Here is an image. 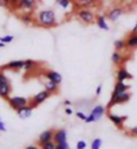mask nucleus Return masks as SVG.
I'll return each mask as SVG.
<instances>
[{"instance_id": "a878e982", "label": "nucleus", "mask_w": 137, "mask_h": 149, "mask_svg": "<svg viewBox=\"0 0 137 149\" xmlns=\"http://www.w3.org/2000/svg\"><path fill=\"white\" fill-rule=\"evenodd\" d=\"M55 1H57V4H58L59 7L65 8V10L66 8H68L73 4V0H55Z\"/></svg>"}, {"instance_id": "f3484780", "label": "nucleus", "mask_w": 137, "mask_h": 149, "mask_svg": "<svg viewBox=\"0 0 137 149\" xmlns=\"http://www.w3.org/2000/svg\"><path fill=\"white\" fill-rule=\"evenodd\" d=\"M129 89H130L129 85H127L125 82H118V81H117L116 85H114V89H113V93H112V97H116V95H118V94L125 93V91H128Z\"/></svg>"}, {"instance_id": "c9c22d12", "label": "nucleus", "mask_w": 137, "mask_h": 149, "mask_svg": "<svg viewBox=\"0 0 137 149\" xmlns=\"http://www.w3.org/2000/svg\"><path fill=\"white\" fill-rule=\"evenodd\" d=\"M101 91H102V85H98V86H97V89H96V95H97V97L101 94Z\"/></svg>"}, {"instance_id": "58836bf2", "label": "nucleus", "mask_w": 137, "mask_h": 149, "mask_svg": "<svg viewBox=\"0 0 137 149\" xmlns=\"http://www.w3.org/2000/svg\"><path fill=\"white\" fill-rule=\"evenodd\" d=\"M19 1V0H10V3H11V7H15L16 6V3Z\"/></svg>"}, {"instance_id": "423d86ee", "label": "nucleus", "mask_w": 137, "mask_h": 149, "mask_svg": "<svg viewBox=\"0 0 137 149\" xmlns=\"http://www.w3.org/2000/svg\"><path fill=\"white\" fill-rule=\"evenodd\" d=\"M130 97H132V94L129 93V91H125V93L122 94H118V95H116V97H110L109 100V104H108L106 109L109 110V109H112L114 106V105H121V104H127L128 101L130 100Z\"/></svg>"}, {"instance_id": "e433bc0d", "label": "nucleus", "mask_w": 137, "mask_h": 149, "mask_svg": "<svg viewBox=\"0 0 137 149\" xmlns=\"http://www.w3.org/2000/svg\"><path fill=\"white\" fill-rule=\"evenodd\" d=\"M65 113H66L67 116H71V114H73V109L70 108V106H67V108L65 109Z\"/></svg>"}, {"instance_id": "b1692460", "label": "nucleus", "mask_w": 137, "mask_h": 149, "mask_svg": "<svg viewBox=\"0 0 137 149\" xmlns=\"http://www.w3.org/2000/svg\"><path fill=\"white\" fill-rule=\"evenodd\" d=\"M112 62L114 63V65H121V62H122V55H121L120 51H114L113 54H112Z\"/></svg>"}, {"instance_id": "2eb2a0df", "label": "nucleus", "mask_w": 137, "mask_h": 149, "mask_svg": "<svg viewBox=\"0 0 137 149\" xmlns=\"http://www.w3.org/2000/svg\"><path fill=\"white\" fill-rule=\"evenodd\" d=\"M116 78L118 82H125L127 79H132L133 75L125 67H118V70H117V73H116Z\"/></svg>"}, {"instance_id": "ddd939ff", "label": "nucleus", "mask_w": 137, "mask_h": 149, "mask_svg": "<svg viewBox=\"0 0 137 149\" xmlns=\"http://www.w3.org/2000/svg\"><path fill=\"white\" fill-rule=\"evenodd\" d=\"M52 141L57 145L67 141V132H66V129H57V130H54V139H52Z\"/></svg>"}, {"instance_id": "7ed1b4c3", "label": "nucleus", "mask_w": 137, "mask_h": 149, "mask_svg": "<svg viewBox=\"0 0 137 149\" xmlns=\"http://www.w3.org/2000/svg\"><path fill=\"white\" fill-rule=\"evenodd\" d=\"M105 113H106V108H105V106H102V105H96V106H93L92 111H90V114L86 116L85 122L90 124V122L99 121V120L103 117V114H105Z\"/></svg>"}, {"instance_id": "4468645a", "label": "nucleus", "mask_w": 137, "mask_h": 149, "mask_svg": "<svg viewBox=\"0 0 137 149\" xmlns=\"http://www.w3.org/2000/svg\"><path fill=\"white\" fill-rule=\"evenodd\" d=\"M45 78L46 79L52 81V82L57 83V85H61L62 83V75L58 73V71H54V70H46Z\"/></svg>"}, {"instance_id": "1a4fd4ad", "label": "nucleus", "mask_w": 137, "mask_h": 149, "mask_svg": "<svg viewBox=\"0 0 137 149\" xmlns=\"http://www.w3.org/2000/svg\"><path fill=\"white\" fill-rule=\"evenodd\" d=\"M73 4L77 10H92L97 8L99 0H73Z\"/></svg>"}, {"instance_id": "412c9836", "label": "nucleus", "mask_w": 137, "mask_h": 149, "mask_svg": "<svg viewBox=\"0 0 137 149\" xmlns=\"http://www.w3.org/2000/svg\"><path fill=\"white\" fill-rule=\"evenodd\" d=\"M96 24L98 28H101V30H103V31H109V24H108L106 22V17L103 16V15H98V16H96Z\"/></svg>"}, {"instance_id": "473e14b6", "label": "nucleus", "mask_w": 137, "mask_h": 149, "mask_svg": "<svg viewBox=\"0 0 137 149\" xmlns=\"http://www.w3.org/2000/svg\"><path fill=\"white\" fill-rule=\"evenodd\" d=\"M129 134L133 136V137H137V126H133V128L129 129Z\"/></svg>"}, {"instance_id": "6ab92c4d", "label": "nucleus", "mask_w": 137, "mask_h": 149, "mask_svg": "<svg viewBox=\"0 0 137 149\" xmlns=\"http://www.w3.org/2000/svg\"><path fill=\"white\" fill-rule=\"evenodd\" d=\"M122 8L120 7H116V8H112V10L108 12V19H109L110 22H117L118 19L121 17V15H122Z\"/></svg>"}, {"instance_id": "f704fd0d", "label": "nucleus", "mask_w": 137, "mask_h": 149, "mask_svg": "<svg viewBox=\"0 0 137 149\" xmlns=\"http://www.w3.org/2000/svg\"><path fill=\"white\" fill-rule=\"evenodd\" d=\"M0 132H7V126H6L4 122L1 121V118H0Z\"/></svg>"}, {"instance_id": "393cba45", "label": "nucleus", "mask_w": 137, "mask_h": 149, "mask_svg": "<svg viewBox=\"0 0 137 149\" xmlns=\"http://www.w3.org/2000/svg\"><path fill=\"white\" fill-rule=\"evenodd\" d=\"M101 146H102V140L99 137L94 139L92 141V144H90V149H101Z\"/></svg>"}, {"instance_id": "9b49d317", "label": "nucleus", "mask_w": 137, "mask_h": 149, "mask_svg": "<svg viewBox=\"0 0 137 149\" xmlns=\"http://www.w3.org/2000/svg\"><path fill=\"white\" fill-rule=\"evenodd\" d=\"M24 69V61H11V62L6 63L4 66H1L0 70H14V71H17V70Z\"/></svg>"}, {"instance_id": "cd10ccee", "label": "nucleus", "mask_w": 137, "mask_h": 149, "mask_svg": "<svg viewBox=\"0 0 137 149\" xmlns=\"http://www.w3.org/2000/svg\"><path fill=\"white\" fill-rule=\"evenodd\" d=\"M15 39L14 35H6V36H0V42L1 43H4V45H8V43H11V42Z\"/></svg>"}, {"instance_id": "0eeeda50", "label": "nucleus", "mask_w": 137, "mask_h": 149, "mask_svg": "<svg viewBox=\"0 0 137 149\" xmlns=\"http://www.w3.org/2000/svg\"><path fill=\"white\" fill-rule=\"evenodd\" d=\"M51 95H52L51 93H48L47 90H45V89H43V90H41L39 93H36L34 97L31 98V100H30V105L32 106V108H36V106H39V105L43 104L46 100H48Z\"/></svg>"}, {"instance_id": "2f4dec72", "label": "nucleus", "mask_w": 137, "mask_h": 149, "mask_svg": "<svg viewBox=\"0 0 137 149\" xmlns=\"http://www.w3.org/2000/svg\"><path fill=\"white\" fill-rule=\"evenodd\" d=\"M55 149H71V148L68 146V142L66 141V142H62V144H58Z\"/></svg>"}, {"instance_id": "aec40b11", "label": "nucleus", "mask_w": 137, "mask_h": 149, "mask_svg": "<svg viewBox=\"0 0 137 149\" xmlns=\"http://www.w3.org/2000/svg\"><path fill=\"white\" fill-rule=\"evenodd\" d=\"M43 86H45V90H47L48 93H51V94H57L59 91V85L54 83L52 81H50V79H45Z\"/></svg>"}, {"instance_id": "c756f323", "label": "nucleus", "mask_w": 137, "mask_h": 149, "mask_svg": "<svg viewBox=\"0 0 137 149\" xmlns=\"http://www.w3.org/2000/svg\"><path fill=\"white\" fill-rule=\"evenodd\" d=\"M86 141L85 140H79L78 142H77V145H75V149H86Z\"/></svg>"}, {"instance_id": "20e7f679", "label": "nucleus", "mask_w": 137, "mask_h": 149, "mask_svg": "<svg viewBox=\"0 0 137 149\" xmlns=\"http://www.w3.org/2000/svg\"><path fill=\"white\" fill-rule=\"evenodd\" d=\"M35 8H36V0H19L14 7V10L26 12V14H32Z\"/></svg>"}, {"instance_id": "dca6fc26", "label": "nucleus", "mask_w": 137, "mask_h": 149, "mask_svg": "<svg viewBox=\"0 0 137 149\" xmlns=\"http://www.w3.org/2000/svg\"><path fill=\"white\" fill-rule=\"evenodd\" d=\"M32 110H34V108H32V106L28 104V105H26V106H22L20 109H17V110H16V114L19 116L22 120H26V118H30L31 117V114H32Z\"/></svg>"}, {"instance_id": "a211bd4d", "label": "nucleus", "mask_w": 137, "mask_h": 149, "mask_svg": "<svg viewBox=\"0 0 137 149\" xmlns=\"http://www.w3.org/2000/svg\"><path fill=\"white\" fill-rule=\"evenodd\" d=\"M125 49H137V32H130L125 39Z\"/></svg>"}, {"instance_id": "6e6552de", "label": "nucleus", "mask_w": 137, "mask_h": 149, "mask_svg": "<svg viewBox=\"0 0 137 149\" xmlns=\"http://www.w3.org/2000/svg\"><path fill=\"white\" fill-rule=\"evenodd\" d=\"M8 105H10L11 109H14L15 111L17 110V109H20L22 106H26V105L30 104V100L26 97H19V95H15V97H10L7 100Z\"/></svg>"}, {"instance_id": "9d476101", "label": "nucleus", "mask_w": 137, "mask_h": 149, "mask_svg": "<svg viewBox=\"0 0 137 149\" xmlns=\"http://www.w3.org/2000/svg\"><path fill=\"white\" fill-rule=\"evenodd\" d=\"M108 118H109V121L113 122L118 129H122L124 122L127 121L128 117L127 116H117V114H113V113H108Z\"/></svg>"}, {"instance_id": "7c9ffc66", "label": "nucleus", "mask_w": 137, "mask_h": 149, "mask_svg": "<svg viewBox=\"0 0 137 149\" xmlns=\"http://www.w3.org/2000/svg\"><path fill=\"white\" fill-rule=\"evenodd\" d=\"M0 7H3V8H10V7H11L10 0H0Z\"/></svg>"}, {"instance_id": "c85d7f7f", "label": "nucleus", "mask_w": 137, "mask_h": 149, "mask_svg": "<svg viewBox=\"0 0 137 149\" xmlns=\"http://www.w3.org/2000/svg\"><path fill=\"white\" fill-rule=\"evenodd\" d=\"M41 149H55L57 148V144H55L54 141H48V142H45V144H42Z\"/></svg>"}, {"instance_id": "39448f33", "label": "nucleus", "mask_w": 137, "mask_h": 149, "mask_svg": "<svg viewBox=\"0 0 137 149\" xmlns=\"http://www.w3.org/2000/svg\"><path fill=\"white\" fill-rule=\"evenodd\" d=\"M77 19L87 26L96 23V15L92 10H77Z\"/></svg>"}, {"instance_id": "4c0bfd02", "label": "nucleus", "mask_w": 137, "mask_h": 149, "mask_svg": "<svg viewBox=\"0 0 137 149\" xmlns=\"http://www.w3.org/2000/svg\"><path fill=\"white\" fill-rule=\"evenodd\" d=\"M24 149H41V148H39L38 145H28V146H26Z\"/></svg>"}, {"instance_id": "f03ea898", "label": "nucleus", "mask_w": 137, "mask_h": 149, "mask_svg": "<svg viewBox=\"0 0 137 149\" xmlns=\"http://www.w3.org/2000/svg\"><path fill=\"white\" fill-rule=\"evenodd\" d=\"M11 91H12V85L3 70H0V98L7 101L11 97Z\"/></svg>"}, {"instance_id": "a19ab883", "label": "nucleus", "mask_w": 137, "mask_h": 149, "mask_svg": "<svg viewBox=\"0 0 137 149\" xmlns=\"http://www.w3.org/2000/svg\"><path fill=\"white\" fill-rule=\"evenodd\" d=\"M132 32H137V22H136V24H134L133 30H132Z\"/></svg>"}, {"instance_id": "72a5a7b5", "label": "nucleus", "mask_w": 137, "mask_h": 149, "mask_svg": "<svg viewBox=\"0 0 137 149\" xmlns=\"http://www.w3.org/2000/svg\"><path fill=\"white\" fill-rule=\"evenodd\" d=\"M75 116L79 118V120H83V121L86 120V114H85V113H82V111H77Z\"/></svg>"}, {"instance_id": "5701e85b", "label": "nucleus", "mask_w": 137, "mask_h": 149, "mask_svg": "<svg viewBox=\"0 0 137 149\" xmlns=\"http://www.w3.org/2000/svg\"><path fill=\"white\" fill-rule=\"evenodd\" d=\"M36 66H38V63L35 62V61H32V59H26L24 61V70H27V71L34 70Z\"/></svg>"}, {"instance_id": "bb28decb", "label": "nucleus", "mask_w": 137, "mask_h": 149, "mask_svg": "<svg viewBox=\"0 0 137 149\" xmlns=\"http://www.w3.org/2000/svg\"><path fill=\"white\" fill-rule=\"evenodd\" d=\"M114 49H116V51H121V50L125 49V40H122V39H117L116 42H114Z\"/></svg>"}, {"instance_id": "ea45409f", "label": "nucleus", "mask_w": 137, "mask_h": 149, "mask_svg": "<svg viewBox=\"0 0 137 149\" xmlns=\"http://www.w3.org/2000/svg\"><path fill=\"white\" fill-rule=\"evenodd\" d=\"M63 105H66V106H70V105H71V101H70V100H65Z\"/></svg>"}, {"instance_id": "f8f14e48", "label": "nucleus", "mask_w": 137, "mask_h": 149, "mask_svg": "<svg viewBox=\"0 0 137 149\" xmlns=\"http://www.w3.org/2000/svg\"><path fill=\"white\" fill-rule=\"evenodd\" d=\"M52 139H54V129H47L45 132H42L38 137V146L45 144V142L52 141Z\"/></svg>"}, {"instance_id": "f257e3e1", "label": "nucleus", "mask_w": 137, "mask_h": 149, "mask_svg": "<svg viewBox=\"0 0 137 149\" xmlns=\"http://www.w3.org/2000/svg\"><path fill=\"white\" fill-rule=\"evenodd\" d=\"M35 26L43 28H52L58 26V17L57 14L54 12V10H41L36 12L35 15Z\"/></svg>"}, {"instance_id": "4be33fe9", "label": "nucleus", "mask_w": 137, "mask_h": 149, "mask_svg": "<svg viewBox=\"0 0 137 149\" xmlns=\"http://www.w3.org/2000/svg\"><path fill=\"white\" fill-rule=\"evenodd\" d=\"M19 20L24 24H35V17L31 14H26V12H20L19 14Z\"/></svg>"}, {"instance_id": "79ce46f5", "label": "nucleus", "mask_w": 137, "mask_h": 149, "mask_svg": "<svg viewBox=\"0 0 137 149\" xmlns=\"http://www.w3.org/2000/svg\"><path fill=\"white\" fill-rule=\"evenodd\" d=\"M3 47H6V45H4V43H1V42H0V49H3Z\"/></svg>"}]
</instances>
